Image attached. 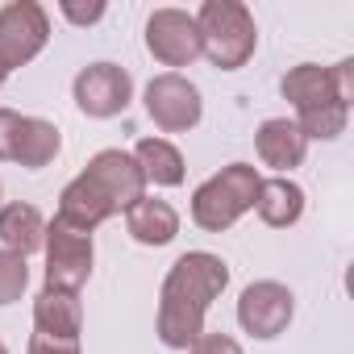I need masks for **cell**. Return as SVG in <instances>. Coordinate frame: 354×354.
<instances>
[{
  "mask_svg": "<svg viewBox=\"0 0 354 354\" xmlns=\"http://www.w3.org/2000/svg\"><path fill=\"white\" fill-rule=\"evenodd\" d=\"M34 325H38V337H46V342H71V346H80V329H84L80 296L75 292L42 288V296L34 300Z\"/></svg>",
  "mask_w": 354,
  "mask_h": 354,
  "instance_id": "8fae6325",
  "label": "cell"
},
{
  "mask_svg": "<svg viewBox=\"0 0 354 354\" xmlns=\"http://www.w3.org/2000/svg\"><path fill=\"white\" fill-rule=\"evenodd\" d=\"M26 288H30V263L13 250H0V304L21 300Z\"/></svg>",
  "mask_w": 354,
  "mask_h": 354,
  "instance_id": "44dd1931",
  "label": "cell"
},
{
  "mask_svg": "<svg viewBox=\"0 0 354 354\" xmlns=\"http://www.w3.org/2000/svg\"><path fill=\"white\" fill-rule=\"evenodd\" d=\"M30 354H80V346H71V342H46V337H34V342H30Z\"/></svg>",
  "mask_w": 354,
  "mask_h": 354,
  "instance_id": "484cf974",
  "label": "cell"
},
{
  "mask_svg": "<svg viewBox=\"0 0 354 354\" xmlns=\"http://www.w3.org/2000/svg\"><path fill=\"white\" fill-rule=\"evenodd\" d=\"M9 75H13V71H9L5 63H0V88H5V80H9Z\"/></svg>",
  "mask_w": 354,
  "mask_h": 354,
  "instance_id": "4316f807",
  "label": "cell"
},
{
  "mask_svg": "<svg viewBox=\"0 0 354 354\" xmlns=\"http://www.w3.org/2000/svg\"><path fill=\"white\" fill-rule=\"evenodd\" d=\"M129 100H133V80L117 63H92L75 75V104L84 117H96V121L117 117L129 109Z\"/></svg>",
  "mask_w": 354,
  "mask_h": 354,
  "instance_id": "9c48e42d",
  "label": "cell"
},
{
  "mask_svg": "<svg viewBox=\"0 0 354 354\" xmlns=\"http://www.w3.org/2000/svg\"><path fill=\"white\" fill-rule=\"evenodd\" d=\"M59 150H63V138H59V125H55V121H46V117H21L13 162L38 171V167H46V162H55Z\"/></svg>",
  "mask_w": 354,
  "mask_h": 354,
  "instance_id": "d6986e66",
  "label": "cell"
},
{
  "mask_svg": "<svg viewBox=\"0 0 354 354\" xmlns=\"http://www.w3.org/2000/svg\"><path fill=\"white\" fill-rule=\"evenodd\" d=\"M84 175L88 180L113 201V209L121 213V209H129V205H138L142 196H146V180H142V167L133 162V154L129 150H100V154H92L88 158V167H84Z\"/></svg>",
  "mask_w": 354,
  "mask_h": 354,
  "instance_id": "30bf717a",
  "label": "cell"
},
{
  "mask_svg": "<svg viewBox=\"0 0 354 354\" xmlns=\"http://www.w3.org/2000/svg\"><path fill=\"white\" fill-rule=\"evenodd\" d=\"M50 42V17L38 0H9L0 9V63L9 71L34 63Z\"/></svg>",
  "mask_w": 354,
  "mask_h": 354,
  "instance_id": "5b68a950",
  "label": "cell"
},
{
  "mask_svg": "<svg viewBox=\"0 0 354 354\" xmlns=\"http://www.w3.org/2000/svg\"><path fill=\"white\" fill-rule=\"evenodd\" d=\"M254 146H259V158H263L267 167H275L279 175H288L292 167H300V162H304V150H308L304 133H300L296 121H288V117L263 121L259 133H254Z\"/></svg>",
  "mask_w": 354,
  "mask_h": 354,
  "instance_id": "4fadbf2b",
  "label": "cell"
},
{
  "mask_svg": "<svg viewBox=\"0 0 354 354\" xmlns=\"http://www.w3.org/2000/svg\"><path fill=\"white\" fill-rule=\"evenodd\" d=\"M117 209H113V201L88 180V175L80 171L75 180L63 188V196H59V221H67V225H75V230H84V234H92L96 225H104L109 217H113Z\"/></svg>",
  "mask_w": 354,
  "mask_h": 354,
  "instance_id": "7c38bea8",
  "label": "cell"
},
{
  "mask_svg": "<svg viewBox=\"0 0 354 354\" xmlns=\"http://www.w3.org/2000/svg\"><path fill=\"white\" fill-rule=\"evenodd\" d=\"M225 283H230V263L221 254L188 250L175 259L158 292V342L167 350H192Z\"/></svg>",
  "mask_w": 354,
  "mask_h": 354,
  "instance_id": "6da1fadb",
  "label": "cell"
},
{
  "mask_svg": "<svg viewBox=\"0 0 354 354\" xmlns=\"http://www.w3.org/2000/svg\"><path fill=\"white\" fill-rule=\"evenodd\" d=\"M42 238H46V221L34 205L26 201L0 205V242H5V250L30 259L34 250H42Z\"/></svg>",
  "mask_w": 354,
  "mask_h": 354,
  "instance_id": "e0dca14e",
  "label": "cell"
},
{
  "mask_svg": "<svg viewBox=\"0 0 354 354\" xmlns=\"http://www.w3.org/2000/svg\"><path fill=\"white\" fill-rule=\"evenodd\" d=\"M259 184H263V175H259V167H250V162H230V167H221L217 175H209V180L192 192V221H196L201 230H209V234L230 230L242 213L254 209Z\"/></svg>",
  "mask_w": 354,
  "mask_h": 354,
  "instance_id": "3957f363",
  "label": "cell"
},
{
  "mask_svg": "<svg viewBox=\"0 0 354 354\" xmlns=\"http://www.w3.org/2000/svg\"><path fill=\"white\" fill-rule=\"evenodd\" d=\"M196 30H201L205 59L221 71L246 67L259 46V26L242 0H205L196 13Z\"/></svg>",
  "mask_w": 354,
  "mask_h": 354,
  "instance_id": "7a4b0ae2",
  "label": "cell"
},
{
  "mask_svg": "<svg viewBox=\"0 0 354 354\" xmlns=\"http://www.w3.org/2000/svg\"><path fill=\"white\" fill-rule=\"evenodd\" d=\"M329 84H333V96L350 109V100H354V59L333 63V67H329Z\"/></svg>",
  "mask_w": 354,
  "mask_h": 354,
  "instance_id": "7402d4cb",
  "label": "cell"
},
{
  "mask_svg": "<svg viewBox=\"0 0 354 354\" xmlns=\"http://www.w3.org/2000/svg\"><path fill=\"white\" fill-rule=\"evenodd\" d=\"M0 354H9V350H5V342H0Z\"/></svg>",
  "mask_w": 354,
  "mask_h": 354,
  "instance_id": "83f0119b",
  "label": "cell"
},
{
  "mask_svg": "<svg viewBox=\"0 0 354 354\" xmlns=\"http://www.w3.org/2000/svg\"><path fill=\"white\" fill-rule=\"evenodd\" d=\"M59 13L71 21V26H96L104 17V0H92V5H75V0H63Z\"/></svg>",
  "mask_w": 354,
  "mask_h": 354,
  "instance_id": "603a6c76",
  "label": "cell"
},
{
  "mask_svg": "<svg viewBox=\"0 0 354 354\" xmlns=\"http://www.w3.org/2000/svg\"><path fill=\"white\" fill-rule=\"evenodd\" d=\"M133 162L142 167V180L158 188H180L184 184V154L167 138H142L133 146Z\"/></svg>",
  "mask_w": 354,
  "mask_h": 354,
  "instance_id": "ac0fdd59",
  "label": "cell"
},
{
  "mask_svg": "<svg viewBox=\"0 0 354 354\" xmlns=\"http://www.w3.org/2000/svg\"><path fill=\"white\" fill-rule=\"evenodd\" d=\"M42 250H46V288L55 292H75L88 283L92 275V259H96V246H92V234L67 225V221H50L46 225V238H42Z\"/></svg>",
  "mask_w": 354,
  "mask_h": 354,
  "instance_id": "277c9868",
  "label": "cell"
},
{
  "mask_svg": "<svg viewBox=\"0 0 354 354\" xmlns=\"http://www.w3.org/2000/svg\"><path fill=\"white\" fill-rule=\"evenodd\" d=\"M146 50L162 63V67H192L205 50H201V30L196 17L184 9H154L146 17Z\"/></svg>",
  "mask_w": 354,
  "mask_h": 354,
  "instance_id": "52a82bcc",
  "label": "cell"
},
{
  "mask_svg": "<svg viewBox=\"0 0 354 354\" xmlns=\"http://www.w3.org/2000/svg\"><path fill=\"white\" fill-rule=\"evenodd\" d=\"M17 129H21V113L0 109V162L13 158V150H17Z\"/></svg>",
  "mask_w": 354,
  "mask_h": 354,
  "instance_id": "cb8c5ba5",
  "label": "cell"
},
{
  "mask_svg": "<svg viewBox=\"0 0 354 354\" xmlns=\"http://www.w3.org/2000/svg\"><path fill=\"white\" fill-rule=\"evenodd\" d=\"M125 225H129L133 242H142V246H167V242H175V234H180V213H175L167 201L142 196L138 205L125 209Z\"/></svg>",
  "mask_w": 354,
  "mask_h": 354,
  "instance_id": "2e32d148",
  "label": "cell"
},
{
  "mask_svg": "<svg viewBox=\"0 0 354 354\" xmlns=\"http://www.w3.org/2000/svg\"><path fill=\"white\" fill-rule=\"evenodd\" d=\"M192 354H242V346L230 333H201L192 342Z\"/></svg>",
  "mask_w": 354,
  "mask_h": 354,
  "instance_id": "d4e9b609",
  "label": "cell"
},
{
  "mask_svg": "<svg viewBox=\"0 0 354 354\" xmlns=\"http://www.w3.org/2000/svg\"><path fill=\"white\" fill-rule=\"evenodd\" d=\"M254 213L263 217V225L288 230V225H296L300 213H304V188L292 184L288 175L263 180V184H259V196H254Z\"/></svg>",
  "mask_w": 354,
  "mask_h": 354,
  "instance_id": "9a60e30c",
  "label": "cell"
},
{
  "mask_svg": "<svg viewBox=\"0 0 354 354\" xmlns=\"http://www.w3.org/2000/svg\"><path fill=\"white\" fill-rule=\"evenodd\" d=\"M0 192H5V188H0Z\"/></svg>",
  "mask_w": 354,
  "mask_h": 354,
  "instance_id": "f1b7e54d",
  "label": "cell"
},
{
  "mask_svg": "<svg viewBox=\"0 0 354 354\" xmlns=\"http://www.w3.org/2000/svg\"><path fill=\"white\" fill-rule=\"evenodd\" d=\"M279 92H283V100H288L296 113H313V109H325V104H342V100L333 96L329 67H317V63L292 67V71L279 80Z\"/></svg>",
  "mask_w": 354,
  "mask_h": 354,
  "instance_id": "5bb4252c",
  "label": "cell"
},
{
  "mask_svg": "<svg viewBox=\"0 0 354 354\" xmlns=\"http://www.w3.org/2000/svg\"><path fill=\"white\" fill-rule=\"evenodd\" d=\"M205 100L201 88L192 80H184L180 71H162L146 84V117L162 129V133H188L201 125Z\"/></svg>",
  "mask_w": 354,
  "mask_h": 354,
  "instance_id": "8992f818",
  "label": "cell"
},
{
  "mask_svg": "<svg viewBox=\"0 0 354 354\" xmlns=\"http://www.w3.org/2000/svg\"><path fill=\"white\" fill-rule=\"evenodd\" d=\"M346 121H350V109L346 104H325V109H313V113H296V129L304 133V142H333L337 133H346Z\"/></svg>",
  "mask_w": 354,
  "mask_h": 354,
  "instance_id": "ffe728a7",
  "label": "cell"
},
{
  "mask_svg": "<svg viewBox=\"0 0 354 354\" xmlns=\"http://www.w3.org/2000/svg\"><path fill=\"white\" fill-rule=\"evenodd\" d=\"M292 313H296V296H292V288H283L275 279H259V283L242 288V296H238V325L263 342L279 337L292 325Z\"/></svg>",
  "mask_w": 354,
  "mask_h": 354,
  "instance_id": "ba28073f",
  "label": "cell"
}]
</instances>
